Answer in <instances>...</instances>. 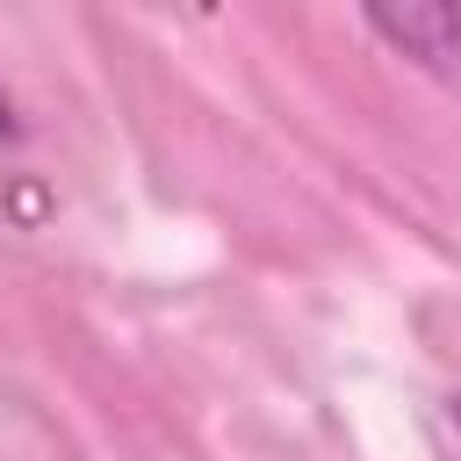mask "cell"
Listing matches in <instances>:
<instances>
[{
    "instance_id": "obj_1",
    "label": "cell",
    "mask_w": 461,
    "mask_h": 461,
    "mask_svg": "<svg viewBox=\"0 0 461 461\" xmlns=\"http://www.w3.org/2000/svg\"><path fill=\"white\" fill-rule=\"evenodd\" d=\"M396 58H411L418 72L461 86V7H367L360 14Z\"/></svg>"
},
{
    "instance_id": "obj_2",
    "label": "cell",
    "mask_w": 461,
    "mask_h": 461,
    "mask_svg": "<svg viewBox=\"0 0 461 461\" xmlns=\"http://www.w3.org/2000/svg\"><path fill=\"white\" fill-rule=\"evenodd\" d=\"M0 137H22V115H14V101H7V86H0Z\"/></svg>"
},
{
    "instance_id": "obj_3",
    "label": "cell",
    "mask_w": 461,
    "mask_h": 461,
    "mask_svg": "<svg viewBox=\"0 0 461 461\" xmlns=\"http://www.w3.org/2000/svg\"><path fill=\"white\" fill-rule=\"evenodd\" d=\"M454 418H461V396H454Z\"/></svg>"
}]
</instances>
